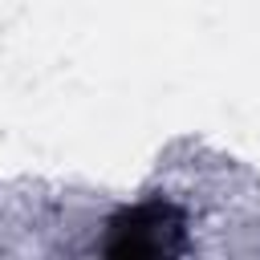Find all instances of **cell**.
<instances>
[{
	"instance_id": "obj_1",
	"label": "cell",
	"mask_w": 260,
	"mask_h": 260,
	"mask_svg": "<svg viewBox=\"0 0 260 260\" xmlns=\"http://www.w3.org/2000/svg\"><path fill=\"white\" fill-rule=\"evenodd\" d=\"M183 219L175 207L167 203H142L134 211L122 215V223L114 228V240L106 244V252L118 256H158V252H179L183 248Z\"/></svg>"
}]
</instances>
